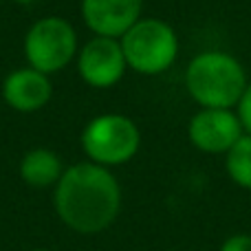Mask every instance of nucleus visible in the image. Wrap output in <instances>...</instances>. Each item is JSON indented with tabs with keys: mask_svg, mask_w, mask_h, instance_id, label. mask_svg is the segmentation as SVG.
I'll return each instance as SVG.
<instances>
[{
	"mask_svg": "<svg viewBox=\"0 0 251 251\" xmlns=\"http://www.w3.org/2000/svg\"><path fill=\"white\" fill-rule=\"evenodd\" d=\"M143 0H82L84 25L100 38L122 40V35L141 20Z\"/></svg>",
	"mask_w": 251,
	"mask_h": 251,
	"instance_id": "8",
	"label": "nucleus"
},
{
	"mask_svg": "<svg viewBox=\"0 0 251 251\" xmlns=\"http://www.w3.org/2000/svg\"><path fill=\"white\" fill-rule=\"evenodd\" d=\"M247 71L231 53L209 49L185 69L187 95L201 108H236L247 91Z\"/></svg>",
	"mask_w": 251,
	"mask_h": 251,
	"instance_id": "2",
	"label": "nucleus"
},
{
	"mask_svg": "<svg viewBox=\"0 0 251 251\" xmlns=\"http://www.w3.org/2000/svg\"><path fill=\"white\" fill-rule=\"evenodd\" d=\"M236 113H238L240 122H243L245 132L251 134V82L247 84V91H245V95H243V100H240V104L236 106Z\"/></svg>",
	"mask_w": 251,
	"mask_h": 251,
	"instance_id": "12",
	"label": "nucleus"
},
{
	"mask_svg": "<svg viewBox=\"0 0 251 251\" xmlns=\"http://www.w3.org/2000/svg\"><path fill=\"white\" fill-rule=\"evenodd\" d=\"M245 134L234 108H201L187 124L190 143L205 154H227Z\"/></svg>",
	"mask_w": 251,
	"mask_h": 251,
	"instance_id": "6",
	"label": "nucleus"
},
{
	"mask_svg": "<svg viewBox=\"0 0 251 251\" xmlns=\"http://www.w3.org/2000/svg\"><path fill=\"white\" fill-rule=\"evenodd\" d=\"M53 86L47 73L31 66L16 69L2 82V100L18 113H35L51 101Z\"/></svg>",
	"mask_w": 251,
	"mask_h": 251,
	"instance_id": "9",
	"label": "nucleus"
},
{
	"mask_svg": "<svg viewBox=\"0 0 251 251\" xmlns=\"http://www.w3.org/2000/svg\"><path fill=\"white\" fill-rule=\"evenodd\" d=\"M16 2H22V4H26V2H31V0H16Z\"/></svg>",
	"mask_w": 251,
	"mask_h": 251,
	"instance_id": "15",
	"label": "nucleus"
},
{
	"mask_svg": "<svg viewBox=\"0 0 251 251\" xmlns=\"http://www.w3.org/2000/svg\"><path fill=\"white\" fill-rule=\"evenodd\" d=\"M29 251H51V249H42V247H40V249H29Z\"/></svg>",
	"mask_w": 251,
	"mask_h": 251,
	"instance_id": "14",
	"label": "nucleus"
},
{
	"mask_svg": "<svg viewBox=\"0 0 251 251\" xmlns=\"http://www.w3.org/2000/svg\"><path fill=\"white\" fill-rule=\"evenodd\" d=\"M225 170L231 183L243 190H251V134L245 132L225 154Z\"/></svg>",
	"mask_w": 251,
	"mask_h": 251,
	"instance_id": "11",
	"label": "nucleus"
},
{
	"mask_svg": "<svg viewBox=\"0 0 251 251\" xmlns=\"http://www.w3.org/2000/svg\"><path fill=\"white\" fill-rule=\"evenodd\" d=\"M57 218L75 234L106 231L122 212V185L110 168L82 161L64 170L53 187Z\"/></svg>",
	"mask_w": 251,
	"mask_h": 251,
	"instance_id": "1",
	"label": "nucleus"
},
{
	"mask_svg": "<svg viewBox=\"0 0 251 251\" xmlns=\"http://www.w3.org/2000/svg\"><path fill=\"white\" fill-rule=\"evenodd\" d=\"M77 33L73 25L60 16L35 20L25 35L26 64L47 75L60 73L77 55Z\"/></svg>",
	"mask_w": 251,
	"mask_h": 251,
	"instance_id": "5",
	"label": "nucleus"
},
{
	"mask_svg": "<svg viewBox=\"0 0 251 251\" xmlns=\"http://www.w3.org/2000/svg\"><path fill=\"white\" fill-rule=\"evenodd\" d=\"M221 251H251V234H234L225 238Z\"/></svg>",
	"mask_w": 251,
	"mask_h": 251,
	"instance_id": "13",
	"label": "nucleus"
},
{
	"mask_svg": "<svg viewBox=\"0 0 251 251\" xmlns=\"http://www.w3.org/2000/svg\"><path fill=\"white\" fill-rule=\"evenodd\" d=\"M126 64L139 75H161L176 62L178 35L159 18H141L122 35Z\"/></svg>",
	"mask_w": 251,
	"mask_h": 251,
	"instance_id": "3",
	"label": "nucleus"
},
{
	"mask_svg": "<svg viewBox=\"0 0 251 251\" xmlns=\"http://www.w3.org/2000/svg\"><path fill=\"white\" fill-rule=\"evenodd\" d=\"M79 141L88 161L104 168H115L134 159L141 148V132L139 126L126 115L104 113L86 124Z\"/></svg>",
	"mask_w": 251,
	"mask_h": 251,
	"instance_id": "4",
	"label": "nucleus"
},
{
	"mask_svg": "<svg viewBox=\"0 0 251 251\" xmlns=\"http://www.w3.org/2000/svg\"><path fill=\"white\" fill-rule=\"evenodd\" d=\"M64 170L66 168L57 156V152L49 150V148H33V150L25 152L20 161V178L35 190L55 187Z\"/></svg>",
	"mask_w": 251,
	"mask_h": 251,
	"instance_id": "10",
	"label": "nucleus"
},
{
	"mask_svg": "<svg viewBox=\"0 0 251 251\" xmlns=\"http://www.w3.org/2000/svg\"><path fill=\"white\" fill-rule=\"evenodd\" d=\"M126 55L122 42L115 38L95 35L77 51V73L88 86L110 88L124 77Z\"/></svg>",
	"mask_w": 251,
	"mask_h": 251,
	"instance_id": "7",
	"label": "nucleus"
}]
</instances>
